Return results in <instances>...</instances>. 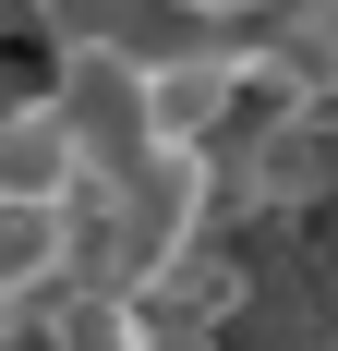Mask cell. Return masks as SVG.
<instances>
[{"mask_svg":"<svg viewBox=\"0 0 338 351\" xmlns=\"http://www.w3.org/2000/svg\"><path fill=\"white\" fill-rule=\"evenodd\" d=\"M278 61L338 97V0H278Z\"/></svg>","mask_w":338,"mask_h":351,"instance_id":"obj_2","label":"cell"},{"mask_svg":"<svg viewBox=\"0 0 338 351\" xmlns=\"http://www.w3.org/2000/svg\"><path fill=\"white\" fill-rule=\"evenodd\" d=\"M97 194V158L73 134L61 97H12L0 109V206H85Z\"/></svg>","mask_w":338,"mask_h":351,"instance_id":"obj_1","label":"cell"}]
</instances>
